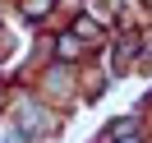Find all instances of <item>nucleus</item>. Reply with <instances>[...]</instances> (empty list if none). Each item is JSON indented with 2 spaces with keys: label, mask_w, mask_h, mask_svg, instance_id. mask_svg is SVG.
Segmentation results:
<instances>
[{
  "label": "nucleus",
  "mask_w": 152,
  "mask_h": 143,
  "mask_svg": "<svg viewBox=\"0 0 152 143\" xmlns=\"http://www.w3.org/2000/svg\"><path fill=\"white\" fill-rule=\"evenodd\" d=\"M46 5H51V0H28V5H23V14H28V19H42V14H46Z\"/></svg>",
  "instance_id": "nucleus-1"
},
{
  "label": "nucleus",
  "mask_w": 152,
  "mask_h": 143,
  "mask_svg": "<svg viewBox=\"0 0 152 143\" xmlns=\"http://www.w3.org/2000/svg\"><path fill=\"white\" fill-rule=\"evenodd\" d=\"M60 56L74 60V56H78V37H60Z\"/></svg>",
  "instance_id": "nucleus-2"
}]
</instances>
